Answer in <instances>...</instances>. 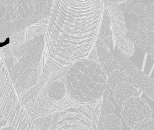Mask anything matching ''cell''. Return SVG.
<instances>
[{"mask_svg": "<svg viewBox=\"0 0 154 130\" xmlns=\"http://www.w3.org/2000/svg\"><path fill=\"white\" fill-rule=\"evenodd\" d=\"M112 55L128 77L154 102V79L137 67L119 50H115Z\"/></svg>", "mask_w": 154, "mask_h": 130, "instance_id": "cell-1", "label": "cell"}, {"mask_svg": "<svg viewBox=\"0 0 154 130\" xmlns=\"http://www.w3.org/2000/svg\"><path fill=\"white\" fill-rule=\"evenodd\" d=\"M120 114L126 125L133 128L139 122L152 118L153 111L146 99L138 96L132 97L123 103Z\"/></svg>", "mask_w": 154, "mask_h": 130, "instance_id": "cell-2", "label": "cell"}, {"mask_svg": "<svg viewBox=\"0 0 154 130\" xmlns=\"http://www.w3.org/2000/svg\"><path fill=\"white\" fill-rule=\"evenodd\" d=\"M113 91V98L118 106L120 107H122L123 103L128 99L140 95L135 86L129 82L119 84Z\"/></svg>", "mask_w": 154, "mask_h": 130, "instance_id": "cell-3", "label": "cell"}, {"mask_svg": "<svg viewBox=\"0 0 154 130\" xmlns=\"http://www.w3.org/2000/svg\"><path fill=\"white\" fill-rule=\"evenodd\" d=\"M122 127L121 119L114 114L100 117L98 124V130H120Z\"/></svg>", "mask_w": 154, "mask_h": 130, "instance_id": "cell-4", "label": "cell"}, {"mask_svg": "<svg viewBox=\"0 0 154 130\" xmlns=\"http://www.w3.org/2000/svg\"><path fill=\"white\" fill-rule=\"evenodd\" d=\"M129 82V77L123 70H118L113 71L107 76V82L112 91L119 84Z\"/></svg>", "mask_w": 154, "mask_h": 130, "instance_id": "cell-5", "label": "cell"}, {"mask_svg": "<svg viewBox=\"0 0 154 130\" xmlns=\"http://www.w3.org/2000/svg\"><path fill=\"white\" fill-rule=\"evenodd\" d=\"M66 89L65 84L60 81H54L48 87V96L53 100H59L64 97Z\"/></svg>", "mask_w": 154, "mask_h": 130, "instance_id": "cell-6", "label": "cell"}, {"mask_svg": "<svg viewBox=\"0 0 154 130\" xmlns=\"http://www.w3.org/2000/svg\"><path fill=\"white\" fill-rule=\"evenodd\" d=\"M101 67L103 71L107 77L113 71L122 69L119 63L114 58L107 60Z\"/></svg>", "mask_w": 154, "mask_h": 130, "instance_id": "cell-7", "label": "cell"}, {"mask_svg": "<svg viewBox=\"0 0 154 130\" xmlns=\"http://www.w3.org/2000/svg\"><path fill=\"white\" fill-rule=\"evenodd\" d=\"M116 110L114 104L108 100H103L101 107L100 117H103L114 114Z\"/></svg>", "mask_w": 154, "mask_h": 130, "instance_id": "cell-8", "label": "cell"}, {"mask_svg": "<svg viewBox=\"0 0 154 130\" xmlns=\"http://www.w3.org/2000/svg\"><path fill=\"white\" fill-rule=\"evenodd\" d=\"M131 129L133 130H154V119L152 118H146L136 123Z\"/></svg>", "mask_w": 154, "mask_h": 130, "instance_id": "cell-9", "label": "cell"}, {"mask_svg": "<svg viewBox=\"0 0 154 130\" xmlns=\"http://www.w3.org/2000/svg\"><path fill=\"white\" fill-rule=\"evenodd\" d=\"M139 17L135 16L130 20L127 21L125 23V27L127 30L134 31L136 32L138 29Z\"/></svg>", "mask_w": 154, "mask_h": 130, "instance_id": "cell-10", "label": "cell"}, {"mask_svg": "<svg viewBox=\"0 0 154 130\" xmlns=\"http://www.w3.org/2000/svg\"><path fill=\"white\" fill-rule=\"evenodd\" d=\"M51 120V117H44L35 120L34 124L37 125V126L39 127V129H48V128L49 126Z\"/></svg>", "mask_w": 154, "mask_h": 130, "instance_id": "cell-11", "label": "cell"}, {"mask_svg": "<svg viewBox=\"0 0 154 130\" xmlns=\"http://www.w3.org/2000/svg\"><path fill=\"white\" fill-rule=\"evenodd\" d=\"M146 6L142 2L135 4L134 7V14L137 17H141L144 15L146 11Z\"/></svg>", "mask_w": 154, "mask_h": 130, "instance_id": "cell-12", "label": "cell"}, {"mask_svg": "<svg viewBox=\"0 0 154 130\" xmlns=\"http://www.w3.org/2000/svg\"><path fill=\"white\" fill-rule=\"evenodd\" d=\"M111 59H114V57L111 51L103 52L101 54L98 55L99 64H100L101 66L103 65L105 62Z\"/></svg>", "mask_w": 154, "mask_h": 130, "instance_id": "cell-13", "label": "cell"}, {"mask_svg": "<svg viewBox=\"0 0 154 130\" xmlns=\"http://www.w3.org/2000/svg\"><path fill=\"white\" fill-rule=\"evenodd\" d=\"M143 52L147 54H150L154 52V49L152 47L151 42L146 39L144 41H142L140 48Z\"/></svg>", "mask_w": 154, "mask_h": 130, "instance_id": "cell-14", "label": "cell"}, {"mask_svg": "<svg viewBox=\"0 0 154 130\" xmlns=\"http://www.w3.org/2000/svg\"><path fill=\"white\" fill-rule=\"evenodd\" d=\"M144 14L148 19L154 20V4H151L146 6Z\"/></svg>", "mask_w": 154, "mask_h": 130, "instance_id": "cell-15", "label": "cell"}, {"mask_svg": "<svg viewBox=\"0 0 154 130\" xmlns=\"http://www.w3.org/2000/svg\"><path fill=\"white\" fill-rule=\"evenodd\" d=\"M125 37L131 41V42L134 43V45H135L137 41L139 40L137 37L136 32L130 30L127 31L125 34Z\"/></svg>", "mask_w": 154, "mask_h": 130, "instance_id": "cell-16", "label": "cell"}, {"mask_svg": "<svg viewBox=\"0 0 154 130\" xmlns=\"http://www.w3.org/2000/svg\"><path fill=\"white\" fill-rule=\"evenodd\" d=\"M110 16L109 12L108 11V9H105L104 11V14L103 16V24L106 27V28L110 29V26L111 23Z\"/></svg>", "mask_w": 154, "mask_h": 130, "instance_id": "cell-17", "label": "cell"}, {"mask_svg": "<svg viewBox=\"0 0 154 130\" xmlns=\"http://www.w3.org/2000/svg\"><path fill=\"white\" fill-rule=\"evenodd\" d=\"M137 37L141 41H144L147 39V30L146 29L138 28L136 32Z\"/></svg>", "mask_w": 154, "mask_h": 130, "instance_id": "cell-18", "label": "cell"}, {"mask_svg": "<svg viewBox=\"0 0 154 130\" xmlns=\"http://www.w3.org/2000/svg\"><path fill=\"white\" fill-rule=\"evenodd\" d=\"M135 4L131 2H126L125 6V12L129 14H134V7Z\"/></svg>", "mask_w": 154, "mask_h": 130, "instance_id": "cell-19", "label": "cell"}, {"mask_svg": "<svg viewBox=\"0 0 154 130\" xmlns=\"http://www.w3.org/2000/svg\"><path fill=\"white\" fill-rule=\"evenodd\" d=\"M107 51H111V50L105 45L96 47V52H97L98 55L101 54L103 52H107Z\"/></svg>", "mask_w": 154, "mask_h": 130, "instance_id": "cell-20", "label": "cell"}, {"mask_svg": "<svg viewBox=\"0 0 154 130\" xmlns=\"http://www.w3.org/2000/svg\"><path fill=\"white\" fill-rule=\"evenodd\" d=\"M154 27V20L148 19L146 24V28L147 31H153Z\"/></svg>", "mask_w": 154, "mask_h": 130, "instance_id": "cell-21", "label": "cell"}, {"mask_svg": "<svg viewBox=\"0 0 154 130\" xmlns=\"http://www.w3.org/2000/svg\"><path fill=\"white\" fill-rule=\"evenodd\" d=\"M148 18H142L139 19L138 22V28L141 29H146V22L148 21Z\"/></svg>", "mask_w": 154, "mask_h": 130, "instance_id": "cell-22", "label": "cell"}, {"mask_svg": "<svg viewBox=\"0 0 154 130\" xmlns=\"http://www.w3.org/2000/svg\"><path fill=\"white\" fill-rule=\"evenodd\" d=\"M110 94L109 91L107 88H105L103 94V99L107 100L110 98Z\"/></svg>", "mask_w": 154, "mask_h": 130, "instance_id": "cell-23", "label": "cell"}, {"mask_svg": "<svg viewBox=\"0 0 154 130\" xmlns=\"http://www.w3.org/2000/svg\"><path fill=\"white\" fill-rule=\"evenodd\" d=\"M126 5V2H122L119 4L118 6V8L120 12H125V6Z\"/></svg>", "mask_w": 154, "mask_h": 130, "instance_id": "cell-24", "label": "cell"}, {"mask_svg": "<svg viewBox=\"0 0 154 130\" xmlns=\"http://www.w3.org/2000/svg\"><path fill=\"white\" fill-rule=\"evenodd\" d=\"M110 1L112 4H116V5H119L120 4V1L119 0H110Z\"/></svg>", "mask_w": 154, "mask_h": 130, "instance_id": "cell-25", "label": "cell"}, {"mask_svg": "<svg viewBox=\"0 0 154 130\" xmlns=\"http://www.w3.org/2000/svg\"><path fill=\"white\" fill-rule=\"evenodd\" d=\"M151 45L152 48L154 49V38L151 42Z\"/></svg>", "mask_w": 154, "mask_h": 130, "instance_id": "cell-26", "label": "cell"}, {"mask_svg": "<svg viewBox=\"0 0 154 130\" xmlns=\"http://www.w3.org/2000/svg\"><path fill=\"white\" fill-rule=\"evenodd\" d=\"M150 55L151 58L152 59L154 60V52L152 53L151 54H150Z\"/></svg>", "mask_w": 154, "mask_h": 130, "instance_id": "cell-27", "label": "cell"}, {"mask_svg": "<svg viewBox=\"0 0 154 130\" xmlns=\"http://www.w3.org/2000/svg\"><path fill=\"white\" fill-rule=\"evenodd\" d=\"M132 1H134V0H125L126 2H131Z\"/></svg>", "mask_w": 154, "mask_h": 130, "instance_id": "cell-28", "label": "cell"}, {"mask_svg": "<svg viewBox=\"0 0 154 130\" xmlns=\"http://www.w3.org/2000/svg\"><path fill=\"white\" fill-rule=\"evenodd\" d=\"M136 1H141V0H136Z\"/></svg>", "mask_w": 154, "mask_h": 130, "instance_id": "cell-29", "label": "cell"}, {"mask_svg": "<svg viewBox=\"0 0 154 130\" xmlns=\"http://www.w3.org/2000/svg\"><path fill=\"white\" fill-rule=\"evenodd\" d=\"M153 31H154V29H153Z\"/></svg>", "mask_w": 154, "mask_h": 130, "instance_id": "cell-30", "label": "cell"}]
</instances>
